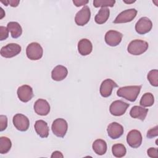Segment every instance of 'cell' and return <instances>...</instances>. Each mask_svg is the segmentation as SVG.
<instances>
[{
	"label": "cell",
	"instance_id": "28",
	"mask_svg": "<svg viewBox=\"0 0 158 158\" xmlns=\"http://www.w3.org/2000/svg\"><path fill=\"white\" fill-rule=\"evenodd\" d=\"M115 3L114 0H94L93 1V6L95 7H113Z\"/></svg>",
	"mask_w": 158,
	"mask_h": 158
},
{
	"label": "cell",
	"instance_id": "26",
	"mask_svg": "<svg viewBox=\"0 0 158 158\" xmlns=\"http://www.w3.org/2000/svg\"><path fill=\"white\" fill-rule=\"evenodd\" d=\"M112 152L115 157L120 158L125 156L127 152V149L125 146L123 144L117 143L112 146Z\"/></svg>",
	"mask_w": 158,
	"mask_h": 158
},
{
	"label": "cell",
	"instance_id": "16",
	"mask_svg": "<svg viewBox=\"0 0 158 158\" xmlns=\"http://www.w3.org/2000/svg\"><path fill=\"white\" fill-rule=\"evenodd\" d=\"M123 126L115 122L110 123L107 128L108 136L113 139L120 138L123 135Z\"/></svg>",
	"mask_w": 158,
	"mask_h": 158
},
{
	"label": "cell",
	"instance_id": "23",
	"mask_svg": "<svg viewBox=\"0 0 158 158\" xmlns=\"http://www.w3.org/2000/svg\"><path fill=\"white\" fill-rule=\"evenodd\" d=\"M110 10L107 7H101L95 15L94 21L98 24H103L107 22L109 17Z\"/></svg>",
	"mask_w": 158,
	"mask_h": 158
},
{
	"label": "cell",
	"instance_id": "18",
	"mask_svg": "<svg viewBox=\"0 0 158 158\" xmlns=\"http://www.w3.org/2000/svg\"><path fill=\"white\" fill-rule=\"evenodd\" d=\"M93 50V45L91 42L86 39L83 38L78 43V51L81 56L89 55Z\"/></svg>",
	"mask_w": 158,
	"mask_h": 158
},
{
	"label": "cell",
	"instance_id": "30",
	"mask_svg": "<svg viewBox=\"0 0 158 158\" xmlns=\"http://www.w3.org/2000/svg\"><path fill=\"white\" fill-rule=\"evenodd\" d=\"M7 118L6 115H0V131H2L7 128Z\"/></svg>",
	"mask_w": 158,
	"mask_h": 158
},
{
	"label": "cell",
	"instance_id": "35",
	"mask_svg": "<svg viewBox=\"0 0 158 158\" xmlns=\"http://www.w3.org/2000/svg\"><path fill=\"white\" fill-rule=\"evenodd\" d=\"M52 158L53 157H63L64 156L62 155V154L60 152V151H56L54 152H52L51 156Z\"/></svg>",
	"mask_w": 158,
	"mask_h": 158
},
{
	"label": "cell",
	"instance_id": "37",
	"mask_svg": "<svg viewBox=\"0 0 158 158\" xmlns=\"http://www.w3.org/2000/svg\"><path fill=\"white\" fill-rule=\"evenodd\" d=\"M123 2L125 3H127V4H131V3H133L135 2V1H123Z\"/></svg>",
	"mask_w": 158,
	"mask_h": 158
},
{
	"label": "cell",
	"instance_id": "15",
	"mask_svg": "<svg viewBox=\"0 0 158 158\" xmlns=\"http://www.w3.org/2000/svg\"><path fill=\"white\" fill-rule=\"evenodd\" d=\"M34 110L39 115H47L50 112V106L48 102L43 99H38L33 106Z\"/></svg>",
	"mask_w": 158,
	"mask_h": 158
},
{
	"label": "cell",
	"instance_id": "13",
	"mask_svg": "<svg viewBox=\"0 0 158 158\" xmlns=\"http://www.w3.org/2000/svg\"><path fill=\"white\" fill-rule=\"evenodd\" d=\"M117 87H118V85L114 80L110 78H107L101 84L99 89L100 94L101 96L107 98L111 95L113 89Z\"/></svg>",
	"mask_w": 158,
	"mask_h": 158
},
{
	"label": "cell",
	"instance_id": "27",
	"mask_svg": "<svg viewBox=\"0 0 158 158\" xmlns=\"http://www.w3.org/2000/svg\"><path fill=\"white\" fill-rule=\"evenodd\" d=\"M147 78L152 86H158V70L157 69L150 70L148 73Z\"/></svg>",
	"mask_w": 158,
	"mask_h": 158
},
{
	"label": "cell",
	"instance_id": "36",
	"mask_svg": "<svg viewBox=\"0 0 158 158\" xmlns=\"http://www.w3.org/2000/svg\"><path fill=\"white\" fill-rule=\"evenodd\" d=\"M5 16V13L2 7H0V19H2Z\"/></svg>",
	"mask_w": 158,
	"mask_h": 158
},
{
	"label": "cell",
	"instance_id": "17",
	"mask_svg": "<svg viewBox=\"0 0 158 158\" xmlns=\"http://www.w3.org/2000/svg\"><path fill=\"white\" fill-rule=\"evenodd\" d=\"M68 74L67 68L63 65H58L56 66L51 72V78L54 81H62L66 78Z\"/></svg>",
	"mask_w": 158,
	"mask_h": 158
},
{
	"label": "cell",
	"instance_id": "20",
	"mask_svg": "<svg viewBox=\"0 0 158 158\" xmlns=\"http://www.w3.org/2000/svg\"><path fill=\"white\" fill-rule=\"evenodd\" d=\"M148 112V109H146L141 106H135L131 109L130 115L132 118H138L143 121L146 118Z\"/></svg>",
	"mask_w": 158,
	"mask_h": 158
},
{
	"label": "cell",
	"instance_id": "12",
	"mask_svg": "<svg viewBox=\"0 0 158 158\" xmlns=\"http://www.w3.org/2000/svg\"><path fill=\"white\" fill-rule=\"evenodd\" d=\"M122 37L123 35L120 32L115 30H109L106 32L104 40L107 44L114 47L120 43Z\"/></svg>",
	"mask_w": 158,
	"mask_h": 158
},
{
	"label": "cell",
	"instance_id": "19",
	"mask_svg": "<svg viewBox=\"0 0 158 158\" xmlns=\"http://www.w3.org/2000/svg\"><path fill=\"white\" fill-rule=\"evenodd\" d=\"M35 130L36 133L41 137V138H47L49 135V127L48 123L43 120H36L35 125Z\"/></svg>",
	"mask_w": 158,
	"mask_h": 158
},
{
	"label": "cell",
	"instance_id": "9",
	"mask_svg": "<svg viewBox=\"0 0 158 158\" xmlns=\"http://www.w3.org/2000/svg\"><path fill=\"white\" fill-rule=\"evenodd\" d=\"M137 14V10L135 9H126L121 12L114 20V23H123L132 21Z\"/></svg>",
	"mask_w": 158,
	"mask_h": 158
},
{
	"label": "cell",
	"instance_id": "33",
	"mask_svg": "<svg viewBox=\"0 0 158 158\" xmlns=\"http://www.w3.org/2000/svg\"><path fill=\"white\" fill-rule=\"evenodd\" d=\"M1 2L4 4L6 6L10 5L12 7H17L18 6L19 4L20 3V1H16V0H5V1H1Z\"/></svg>",
	"mask_w": 158,
	"mask_h": 158
},
{
	"label": "cell",
	"instance_id": "14",
	"mask_svg": "<svg viewBox=\"0 0 158 158\" xmlns=\"http://www.w3.org/2000/svg\"><path fill=\"white\" fill-rule=\"evenodd\" d=\"M17 96L22 102H28L33 97L32 88L28 85H23L19 87L17 89Z\"/></svg>",
	"mask_w": 158,
	"mask_h": 158
},
{
	"label": "cell",
	"instance_id": "21",
	"mask_svg": "<svg viewBox=\"0 0 158 158\" xmlns=\"http://www.w3.org/2000/svg\"><path fill=\"white\" fill-rule=\"evenodd\" d=\"M94 152L99 156L104 155L107 151V143L102 139H96L92 145Z\"/></svg>",
	"mask_w": 158,
	"mask_h": 158
},
{
	"label": "cell",
	"instance_id": "7",
	"mask_svg": "<svg viewBox=\"0 0 158 158\" xmlns=\"http://www.w3.org/2000/svg\"><path fill=\"white\" fill-rule=\"evenodd\" d=\"M12 122L15 128L20 131H27L30 126L29 119L22 114H15L13 117Z\"/></svg>",
	"mask_w": 158,
	"mask_h": 158
},
{
	"label": "cell",
	"instance_id": "1",
	"mask_svg": "<svg viewBox=\"0 0 158 158\" xmlns=\"http://www.w3.org/2000/svg\"><path fill=\"white\" fill-rule=\"evenodd\" d=\"M141 87V85L121 87L117 90V94L118 96L123 98L130 102H134L138 96Z\"/></svg>",
	"mask_w": 158,
	"mask_h": 158
},
{
	"label": "cell",
	"instance_id": "32",
	"mask_svg": "<svg viewBox=\"0 0 158 158\" xmlns=\"http://www.w3.org/2000/svg\"><path fill=\"white\" fill-rule=\"evenodd\" d=\"M147 153L150 157H158V149L157 148H150L148 149Z\"/></svg>",
	"mask_w": 158,
	"mask_h": 158
},
{
	"label": "cell",
	"instance_id": "10",
	"mask_svg": "<svg viewBox=\"0 0 158 158\" xmlns=\"http://www.w3.org/2000/svg\"><path fill=\"white\" fill-rule=\"evenodd\" d=\"M152 27L151 20L146 17L140 18L135 24V30L139 35H144L151 31Z\"/></svg>",
	"mask_w": 158,
	"mask_h": 158
},
{
	"label": "cell",
	"instance_id": "11",
	"mask_svg": "<svg viewBox=\"0 0 158 158\" xmlns=\"http://www.w3.org/2000/svg\"><path fill=\"white\" fill-rule=\"evenodd\" d=\"M142 140L141 133L137 130L130 131L127 135V142L128 144L133 148L139 147L142 143Z\"/></svg>",
	"mask_w": 158,
	"mask_h": 158
},
{
	"label": "cell",
	"instance_id": "6",
	"mask_svg": "<svg viewBox=\"0 0 158 158\" xmlns=\"http://www.w3.org/2000/svg\"><path fill=\"white\" fill-rule=\"evenodd\" d=\"M130 104L122 100H116L111 103L109 107L110 113L114 116H121L123 115Z\"/></svg>",
	"mask_w": 158,
	"mask_h": 158
},
{
	"label": "cell",
	"instance_id": "25",
	"mask_svg": "<svg viewBox=\"0 0 158 158\" xmlns=\"http://www.w3.org/2000/svg\"><path fill=\"white\" fill-rule=\"evenodd\" d=\"M154 98L153 94L151 93H144L140 101H139V104L143 107H151L154 104Z\"/></svg>",
	"mask_w": 158,
	"mask_h": 158
},
{
	"label": "cell",
	"instance_id": "5",
	"mask_svg": "<svg viewBox=\"0 0 158 158\" xmlns=\"http://www.w3.org/2000/svg\"><path fill=\"white\" fill-rule=\"evenodd\" d=\"M22 51L21 46L17 43H9L1 49V55L5 58H11L16 56Z\"/></svg>",
	"mask_w": 158,
	"mask_h": 158
},
{
	"label": "cell",
	"instance_id": "8",
	"mask_svg": "<svg viewBox=\"0 0 158 158\" xmlns=\"http://www.w3.org/2000/svg\"><path fill=\"white\" fill-rule=\"evenodd\" d=\"M91 11L88 6H83L75 15V22L78 26H84L90 19Z\"/></svg>",
	"mask_w": 158,
	"mask_h": 158
},
{
	"label": "cell",
	"instance_id": "34",
	"mask_svg": "<svg viewBox=\"0 0 158 158\" xmlns=\"http://www.w3.org/2000/svg\"><path fill=\"white\" fill-rule=\"evenodd\" d=\"M88 1H85V0H73V3L76 7H80L81 6L86 5L88 3Z\"/></svg>",
	"mask_w": 158,
	"mask_h": 158
},
{
	"label": "cell",
	"instance_id": "29",
	"mask_svg": "<svg viewBox=\"0 0 158 158\" xmlns=\"http://www.w3.org/2000/svg\"><path fill=\"white\" fill-rule=\"evenodd\" d=\"M9 36V30L7 27L4 26L0 27V40H6Z\"/></svg>",
	"mask_w": 158,
	"mask_h": 158
},
{
	"label": "cell",
	"instance_id": "24",
	"mask_svg": "<svg viewBox=\"0 0 158 158\" xmlns=\"http://www.w3.org/2000/svg\"><path fill=\"white\" fill-rule=\"evenodd\" d=\"M12 146L10 139L6 136L0 137V153L1 154L7 153Z\"/></svg>",
	"mask_w": 158,
	"mask_h": 158
},
{
	"label": "cell",
	"instance_id": "22",
	"mask_svg": "<svg viewBox=\"0 0 158 158\" xmlns=\"http://www.w3.org/2000/svg\"><path fill=\"white\" fill-rule=\"evenodd\" d=\"M7 28L13 38H18L22 33V28L17 22H10L7 25Z\"/></svg>",
	"mask_w": 158,
	"mask_h": 158
},
{
	"label": "cell",
	"instance_id": "31",
	"mask_svg": "<svg viewBox=\"0 0 158 158\" xmlns=\"http://www.w3.org/2000/svg\"><path fill=\"white\" fill-rule=\"evenodd\" d=\"M158 135V126L156 125V127L151 128L149 130H148L146 136L148 138H152L154 137H156Z\"/></svg>",
	"mask_w": 158,
	"mask_h": 158
},
{
	"label": "cell",
	"instance_id": "4",
	"mask_svg": "<svg viewBox=\"0 0 158 158\" xmlns=\"http://www.w3.org/2000/svg\"><path fill=\"white\" fill-rule=\"evenodd\" d=\"M51 129L52 133L57 137L64 138L66 135L68 129L67 121L62 118H58L52 122Z\"/></svg>",
	"mask_w": 158,
	"mask_h": 158
},
{
	"label": "cell",
	"instance_id": "2",
	"mask_svg": "<svg viewBox=\"0 0 158 158\" xmlns=\"http://www.w3.org/2000/svg\"><path fill=\"white\" fill-rule=\"evenodd\" d=\"M148 42L141 40H134L131 41L127 47L128 52L134 56H139L145 52L148 49Z\"/></svg>",
	"mask_w": 158,
	"mask_h": 158
},
{
	"label": "cell",
	"instance_id": "3",
	"mask_svg": "<svg viewBox=\"0 0 158 158\" xmlns=\"http://www.w3.org/2000/svg\"><path fill=\"white\" fill-rule=\"evenodd\" d=\"M26 54L27 57L31 60H39L43 54V48L38 43H31L26 48Z\"/></svg>",
	"mask_w": 158,
	"mask_h": 158
}]
</instances>
